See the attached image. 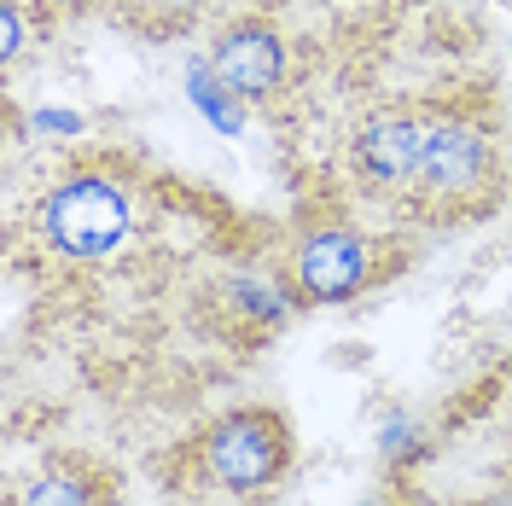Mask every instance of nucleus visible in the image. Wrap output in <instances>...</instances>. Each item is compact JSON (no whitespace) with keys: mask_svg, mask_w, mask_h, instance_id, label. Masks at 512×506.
<instances>
[{"mask_svg":"<svg viewBox=\"0 0 512 506\" xmlns=\"http://www.w3.org/2000/svg\"><path fill=\"white\" fill-rule=\"evenodd\" d=\"M286 460H291L286 419L268 408L227 413L222 425L204 437V466L227 489H262V483H274L286 472Z\"/></svg>","mask_w":512,"mask_h":506,"instance_id":"obj_2","label":"nucleus"},{"mask_svg":"<svg viewBox=\"0 0 512 506\" xmlns=\"http://www.w3.org/2000/svg\"><path fill=\"white\" fill-rule=\"evenodd\" d=\"M507 6H512V0H507Z\"/></svg>","mask_w":512,"mask_h":506,"instance_id":"obj_10","label":"nucleus"},{"mask_svg":"<svg viewBox=\"0 0 512 506\" xmlns=\"http://www.w3.org/2000/svg\"><path fill=\"white\" fill-rule=\"evenodd\" d=\"M64 6H82V0H64Z\"/></svg>","mask_w":512,"mask_h":506,"instance_id":"obj_9","label":"nucleus"},{"mask_svg":"<svg viewBox=\"0 0 512 506\" xmlns=\"http://www.w3.org/2000/svg\"><path fill=\"white\" fill-rule=\"evenodd\" d=\"M489 181V134L472 117H437L425 128V158H419V198L460 204Z\"/></svg>","mask_w":512,"mask_h":506,"instance_id":"obj_3","label":"nucleus"},{"mask_svg":"<svg viewBox=\"0 0 512 506\" xmlns=\"http://www.w3.org/2000/svg\"><path fill=\"white\" fill-rule=\"evenodd\" d=\"M24 506H94V495H88V483L76 472H47L30 483Z\"/></svg>","mask_w":512,"mask_h":506,"instance_id":"obj_7","label":"nucleus"},{"mask_svg":"<svg viewBox=\"0 0 512 506\" xmlns=\"http://www.w3.org/2000/svg\"><path fill=\"white\" fill-rule=\"evenodd\" d=\"M291 280L309 303H344L361 285L373 280V256L361 245V233L350 227H320L297 245V262H291Z\"/></svg>","mask_w":512,"mask_h":506,"instance_id":"obj_4","label":"nucleus"},{"mask_svg":"<svg viewBox=\"0 0 512 506\" xmlns=\"http://www.w3.org/2000/svg\"><path fill=\"white\" fill-rule=\"evenodd\" d=\"M425 128L431 123L402 117V111L373 117V123L355 134V146H350L355 175H361L367 187H379V192H414L419 158H425Z\"/></svg>","mask_w":512,"mask_h":506,"instance_id":"obj_5","label":"nucleus"},{"mask_svg":"<svg viewBox=\"0 0 512 506\" xmlns=\"http://www.w3.org/2000/svg\"><path fill=\"white\" fill-rule=\"evenodd\" d=\"M24 53V18H18V6H6V59H18Z\"/></svg>","mask_w":512,"mask_h":506,"instance_id":"obj_8","label":"nucleus"},{"mask_svg":"<svg viewBox=\"0 0 512 506\" xmlns=\"http://www.w3.org/2000/svg\"><path fill=\"white\" fill-rule=\"evenodd\" d=\"M128 233V192L105 175H70L41 204V239L47 251L70 262H99L123 245Z\"/></svg>","mask_w":512,"mask_h":506,"instance_id":"obj_1","label":"nucleus"},{"mask_svg":"<svg viewBox=\"0 0 512 506\" xmlns=\"http://www.w3.org/2000/svg\"><path fill=\"white\" fill-rule=\"evenodd\" d=\"M216 76L227 94L239 99H268L286 76V47L268 24H233L216 41Z\"/></svg>","mask_w":512,"mask_h":506,"instance_id":"obj_6","label":"nucleus"}]
</instances>
